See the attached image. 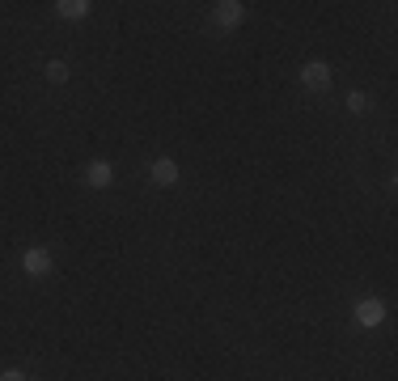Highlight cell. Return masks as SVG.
I'll list each match as a JSON object with an SVG mask.
<instances>
[{
    "label": "cell",
    "instance_id": "cell-6",
    "mask_svg": "<svg viewBox=\"0 0 398 381\" xmlns=\"http://www.w3.org/2000/svg\"><path fill=\"white\" fill-rule=\"evenodd\" d=\"M89 8H93L89 0H59V4H55V13H59L64 21H81V17H89Z\"/></svg>",
    "mask_w": 398,
    "mask_h": 381
},
{
    "label": "cell",
    "instance_id": "cell-7",
    "mask_svg": "<svg viewBox=\"0 0 398 381\" xmlns=\"http://www.w3.org/2000/svg\"><path fill=\"white\" fill-rule=\"evenodd\" d=\"M85 182H89V187H98V191H102V187H110V182H115L110 161H93V165H89V174H85Z\"/></svg>",
    "mask_w": 398,
    "mask_h": 381
},
{
    "label": "cell",
    "instance_id": "cell-9",
    "mask_svg": "<svg viewBox=\"0 0 398 381\" xmlns=\"http://www.w3.org/2000/svg\"><path fill=\"white\" fill-rule=\"evenodd\" d=\"M348 110H352V115H365V110H369V93L352 89V93H348Z\"/></svg>",
    "mask_w": 398,
    "mask_h": 381
},
{
    "label": "cell",
    "instance_id": "cell-5",
    "mask_svg": "<svg viewBox=\"0 0 398 381\" xmlns=\"http://www.w3.org/2000/svg\"><path fill=\"white\" fill-rule=\"evenodd\" d=\"M148 178H153V187H174V182H178V165H174L170 157H157L153 170H148Z\"/></svg>",
    "mask_w": 398,
    "mask_h": 381
},
{
    "label": "cell",
    "instance_id": "cell-10",
    "mask_svg": "<svg viewBox=\"0 0 398 381\" xmlns=\"http://www.w3.org/2000/svg\"><path fill=\"white\" fill-rule=\"evenodd\" d=\"M0 381H25V373H21V369H4V373H0Z\"/></svg>",
    "mask_w": 398,
    "mask_h": 381
},
{
    "label": "cell",
    "instance_id": "cell-4",
    "mask_svg": "<svg viewBox=\"0 0 398 381\" xmlns=\"http://www.w3.org/2000/svg\"><path fill=\"white\" fill-rule=\"evenodd\" d=\"M331 64H322V59H314V64H305L301 68V81H305V89H327L331 85Z\"/></svg>",
    "mask_w": 398,
    "mask_h": 381
},
{
    "label": "cell",
    "instance_id": "cell-2",
    "mask_svg": "<svg viewBox=\"0 0 398 381\" xmlns=\"http://www.w3.org/2000/svg\"><path fill=\"white\" fill-rule=\"evenodd\" d=\"M212 17H216V25H225V30H238V25L246 21V4H238V0H221Z\"/></svg>",
    "mask_w": 398,
    "mask_h": 381
},
{
    "label": "cell",
    "instance_id": "cell-8",
    "mask_svg": "<svg viewBox=\"0 0 398 381\" xmlns=\"http://www.w3.org/2000/svg\"><path fill=\"white\" fill-rule=\"evenodd\" d=\"M47 81H51V85H64V81H68V64H64V59H51V64H47Z\"/></svg>",
    "mask_w": 398,
    "mask_h": 381
},
{
    "label": "cell",
    "instance_id": "cell-3",
    "mask_svg": "<svg viewBox=\"0 0 398 381\" xmlns=\"http://www.w3.org/2000/svg\"><path fill=\"white\" fill-rule=\"evenodd\" d=\"M356 322H361V327H382V322H386V305H382L377 297L356 301Z\"/></svg>",
    "mask_w": 398,
    "mask_h": 381
},
{
    "label": "cell",
    "instance_id": "cell-1",
    "mask_svg": "<svg viewBox=\"0 0 398 381\" xmlns=\"http://www.w3.org/2000/svg\"><path fill=\"white\" fill-rule=\"evenodd\" d=\"M21 271H25L30 280H42V276H51V254H47L42 246H30V250L21 254Z\"/></svg>",
    "mask_w": 398,
    "mask_h": 381
}]
</instances>
